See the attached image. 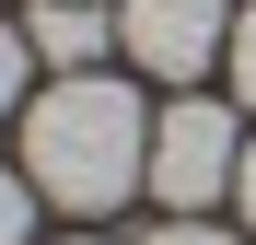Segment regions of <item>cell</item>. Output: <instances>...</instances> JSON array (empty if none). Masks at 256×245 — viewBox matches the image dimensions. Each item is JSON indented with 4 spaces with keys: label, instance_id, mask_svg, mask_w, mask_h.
<instances>
[{
    "label": "cell",
    "instance_id": "ba28073f",
    "mask_svg": "<svg viewBox=\"0 0 256 245\" xmlns=\"http://www.w3.org/2000/svg\"><path fill=\"white\" fill-rule=\"evenodd\" d=\"M152 245H244V233H222V222H198V210H175V222H163Z\"/></svg>",
    "mask_w": 256,
    "mask_h": 245
},
{
    "label": "cell",
    "instance_id": "7a4b0ae2",
    "mask_svg": "<svg viewBox=\"0 0 256 245\" xmlns=\"http://www.w3.org/2000/svg\"><path fill=\"white\" fill-rule=\"evenodd\" d=\"M233 163H244L233 105L175 94V105L152 117V198H163V210H210V198H233Z\"/></svg>",
    "mask_w": 256,
    "mask_h": 245
},
{
    "label": "cell",
    "instance_id": "6da1fadb",
    "mask_svg": "<svg viewBox=\"0 0 256 245\" xmlns=\"http://www.w3.org/2000/svg\"><path fill=\"white\" fill-rule=\"evenodd\" d=\"M24 175L35 198H58V210H116L128 187H152V105L128 94L116 70H70L47 94L24 105Z\"/></svg>",
    "mask_w": 256,
    "mask_h": 245
},
{
    "label": "cell",
    "instance_id": "5b68a950",
    "mask_svg": "<svg viewBox=\"0 0 256 245\" xmlns=\"http://www.w3.org/2000/svg\"><path fill=\"white\" fill-rule=\"evenodd\" d=\"M24 105H35V47L24 24H0V129H24Z\"/></svg>",
    "mask_w": 256,
    "mask_h": 245
},
{
    "label": "cell",
    "instance_id": "52a82bcc",
    "mask_svg": "<svg viewBox=\"0 0 256 245\" xmlns=\"http://www.w3.org/2000/svg\"><path fill=\"white\" fill-rule=\"evenodd\" d=\"M222 70H233V105H256V12H233V47H222Z\"/></svg>",
    "mask_w": 256,
    "mask_h": 245
},
{
    "label": "cell",
    "instance_id": "277c9868",
    "mask_svg": "<svg viewBox=\"0 0 256 245\" xmlns=\"http://www.w3.org/2000/svg\"><path fill=\"white\" fill-rule=\"evenodd\" d=\"M24 47H35V70H105V47H116V12L105 0H35L24 12Z\"/></svg>",
    "mask_w": 256,
    "mask_h": 245
},
{
    "label": "cell",
    "instance_id": "30bf717a",
    "mask_svg": "<svg viewBox=\"0 0 256 245\" xmlns=\"http://www.w3.org/2000/svg\"><path fill=\"white\" fill-rule=\"evenodd\" d=\"M70 245H94V233H70Z\"/></svg>",
    "mask_w": 256,
    "mask_h": 245
},
{
    "label": "cell",
    "instance_id": "8992f818",
    "mask_svg": "<svg viewBox=\"0 0 256 245\" xmlns=\"http://www.w3.org/2000/svg\"><path fill=\"white\" fill-rule=\"evenodd\" d=\"M0 245H35V175L0 163Z\"/></svg>",
    "mask_w": 256,
    "mask_h": 245
},
{
    "label": "cell",
    "instance_id": "3957f363",
    "mask_svg": "<svg viewBox=\"0 0 256 245\" xmlns=\"http://www.w3.org/2000/svg\"><path fill=\"white\" fill-rule=\"evenodd\" d=\"M233 47V0H116V59H140L152 82H186Z\"/></svg>",
    "mask_w": 256,
    "mask_h": 245
},
{
    "label": "cell",
    "instance_id": "9c48e42d",
    "mask_svg": "<svg viewBox=\"0 0 256 245\" xmlns=\"http://www.w3.org/2000/svg\"><path fill=\"white\" fill-rule=\"evenodd\" d=\"M233 222H244V245H256V140H244V163H233Z\"/></svg>",
    "mask_w": 256,
    "mask_h": 245
}]
</instances>
